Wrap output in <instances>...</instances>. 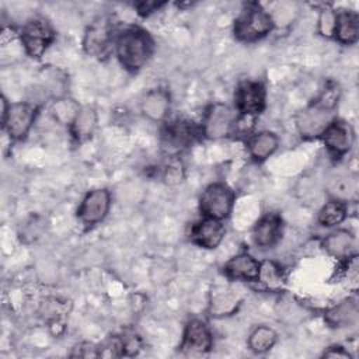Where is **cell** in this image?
<instances>
[{"instance_id":"obj_5","label":"cell","mask_w":359,"mask_h":359,"mask_svg":"<svg viewBox=\"0 0 359 359\" xmlns=\"http://www.w3.org/2000/svg\"><path fill=\"white\" fill-rule=\"evenodd\" d=\"M237 121V112L230 105L223 102H215L210 107H208L203 115L201 133L210 140L227 137L234 132Z\"/></svg>"},{"instance_id":"obj_18","label":"cell","mask_w":359,"mask_h":359,"mask_svg":"<svg viewBox=\"0 0 359 359\" xmlns=\"http://www.w3.org/2000/svg\"><path fill=\"white\" fill-rule=\"evenodd\" d=\"M334 38L342 45H353L359 39V15L355 11H337Z\"/></svg>"},{"instance_id":"obj_25","label":"cell","mask_w":359,"mask_h":359,"mask_svg":"<svg viewBox=\"0 0 359 359\" xmlns=\"http://www.w3.org/2000/svg\"><path fill=\"white\" fill-rule=\"evenodd\" d=\"M346 217V205L342 201L331 199L323 205L318 212V223L323 227H334L341 224Z\"/></svg>"},{"instance_id":"obj_30","label":"cell","mask_w":359,"mask_h":359,"mask_svg":"<svg viewBox=\"0 0 359 359\" xmlns=\"http://www.w3.org/2000/svg\"><path fill=\"white\" fill-rule=\"evenodd\" d=\"M163 180L170 185L180 184L184 180V164L178 156L168 157L163 167Z\"/></svg>"},{"instance_id":"obj_7","label":"cell","mask_w":359,"mask_h":359,"mask_svg":"<svg viewBox=\"0 0 359 359\" xmlns=\"http://www.w3.org/2000/svg\"><path fill=\"white\" fill-rule=\"evenodd\" d=\"M233 205L234 192L223 182H213L208 185L199 198V209L203 217L222 222L230 216Z\"/></svg>"},{"instance_id":"obj_17","label":"cell","mask_w":359,"mask_h":359,"mask_svg":"<svg viewBox=\"0 0 359 359\" xmlns=\"http://www.w3.org/2000/svg\"><path fill=\"white\" fill-rule=\"evenodd\" d=\"M170 95L163 88H154L147 91L140 101L142 114L153 122L165 121V118L170 114Z\"/></svg>"},{"instance_id":"obj_14","label":"cell","mask_w":359,"mask_h":359,"mask_svg":"<svg viewBox=\"0 0 359 359\" xmlns=\"http://www.w3.org/2000/svg\"><path fill=\"white\" fill-rule=\"evenodd\" d=\"M226 234L224 224L222 220L203 217L195 223L191 229V240L206 250H215L220 245Z\"/></svg>"},{"instance_id":"obj_31","label":"cell","mask_w":359,"mask_h":359,"mask_svg":"<svg viewBox=\"0 0 359 359\" xmlns=\"http://www.w3.org/2000/svg\"><path fill=\"white\" fill-rule=\"evenodd\" d=\"M337 24V11L324 8L318 17V32L324 38H334Z\"/></svg>"},{"instance_id":"obj_13","label":"cell","mask_w":359,"mask_h":359,"mask_svg":"<svg viewBox=\"0 0 359 359\" xmlns=\"http://www.w3.org/2000/svg\"><path fill=\"white\" fill-rule=\"evenodd\" d=\"M213 346V337L205 321L199 318H192L185 325L181 351L185 353H206Z\"/></svg>"},{"instance_id":"obj_16","label":"cell","mask_w":359,"mask_h":359,"mask_svg":"<svg viewBox=\"0 0 359 359\" xmlns=\"http://www.w3.org/2000/svg\"><path fill=\"white\" fill-rule=\"evenodd\" d=\"M261 262L247 252L231 257L223 266V272L229 279L257 282L259 276Z\"/></svg>"},{"instance_id":"obj_34","label":"cell","mask_w":359,"mask_h":359,"mask_svg":"<svg viewBox=\"0 0 359 359\" xmlns=\"http://www.w3.org/2000/svg\"><path fill=\"white\" fill-rule=\"evenodd\" d=\"M164 3H156V1H140V3H136L135 7L137 10V14H140L142 17H147L150 15L151 13L157 11Z\"/></svg>"},{"instance_id":"obj_1","label":"cell","mask_w":359,"mask_h":359,"mask_svg":"<svg viewBox=\"0 0 359 359\" xmlns=\"http://www.w3.org/2000/svg\"><path fill=\"white\" fill-rule=\"evenodd\" d=\"M338 100L339 90L335 86L328 87L317 100L296 114V129L303 139H316L323 135V132L337 118L335 108Z\"/></svg>"},{"instance_id":"obj_32","label":"cell","mask_w":359,"mask_h":359,"mask_svg":"<svg viewBox=\"0 0 359 359\" xmlns=\"http://www.w3.org/2000/svg\"><path fill=\"white\" fill-rule=\"evenodd\" d=\"M122 352L123 355H136L140 351V341L137 337L130 335V337H122Z\"/></svg>"},{"instance_id":"obj_2","label":"cell","mask_w":359,"mask_h":359,"mask_svg":"<svg viewBox=\"0 0 359 359\" xmlns=\"http://www.w3.org/2000/svg\"><path fill=\"white\" fill-rule=\"evenodd\" d=\"M154 49L153 38L139 27H126L118 32L115 53L119 63L132 73L139 72L151 57Z\"/></svg>"},{"instance_id":"obj_19","label":"cell","mask_w":359,"mask_h":359,"mask_svg":"<svg viewBox=\"0 0 359 359\" xmlns=\"http://www.w3.org/2000/svg\"><path fill=\"white\" fill-rule=\"evenodd\" d=\"M279 146V139L273 132L262 130L252 135L247 142V149L254 161H264L275 153Z\"/></svg>"},{"instance_id":"obj_29","label":"cell","mask_w":359,"mask_h":359,"mask_svg":"<svg viewBox=\"0 0 359 359\" xmlns=\"http://www.w3.org/2000/svg\"><path fill=\"white\" fill-rule=\"evenodd\" d=\"M273 25H287L292 22V20L294 18V15L297 14V7L294 3L290 1H282V3H276L275 7L272 8V11H268Z\"/></svg>"},{"instance_id":"obj_21","label":"cell","mask_w":359,"mask_h":359,"mask_svg":"<svg viewBox=\"0 0 359 359\" xmlns=\"http://www.w3.org/2000/svg\"><path fill=\"white\" fill-rule=\"evenodd\" d=\"M325 321L331 327L342 328L356 324L358 321V306L352 300H344L337 306L331 307L325 313Z\"/></svg>"},{"instance_id":"obj_11","label":"cell","mask_w":359,"mask_h":359,"mask_svg":"<svg viewBox=\"0 0 359 359\" xmlns=\"http://www.w3.org/2000/svg\"><path fill=\"white\" fill-rule=\"evenodd\" d=\"M111 206V195L105 188H97L86 194L79 209L77 217L84 226H94L105 219Z\"/></svg>"},{"instance_id":"obj_8","label":"cell","mask_w":359,"mask_h":359,"mask_svg":"<svg viewBox=\"0 0 359 359\" xmlns=\"http://www.w3.org/2000/svg\"><path fill=\"white\" fill-rule=\"evenodd\" d=\"M199 132L194 122L187 119H175L165 123L160 135L163 153L167 154V157L178 156L194 143Z\"/></svg>"},{"instance_id":"obj_6","label":"cell","mask_w":359,"mask_h":359,"mask_svg":"<svg viewBox=\"0 0 359 359\" xmlns=\"http://www.w3.org/2000/svg\"><path fill=\"white\" fill-rule=\"evenodd\" d=\"M115 29L114 24L108 17H98L86 29L83 48L87 55L104 59L112 49H115Z\"/></svg>"},{"instance_id":"obj_22","label":"cell","mask_w":359,"mask_h":359,"mask_svg":"<svg viewBox=\"0 0 359 359\" xmlns=\"http://www.w3.org/2000/svg\"><path fill=\"white\" fill-rule=\"evenodd\" d=\"M352 245H353V234L345 229H338L330 233L323 240L324 250L335 258L349 257V250L352 248Z\"/></svg>"},{"instance_id":"obj_4","label":"cell","mask_w":359,"mask_h":359,"mask_svg":"<svg viewBox=\"0 0 359 359\" xmlns=\"http://www.w3.org/2000/svg\"><path fill=\"white\" fill-rule=\"evenodd\" d=\"M55 38L56 34L52 25L41 17L28 20L20 31L21 45L25 53L34 59L42 57L46 49L53 43Z\"/></svg>"},{"instance_id":"obj_9","label":"cell","mask_w":359,"mask_h":359,"mask_svg":"<svg viewBox=\"0 0 359 359\" xmlns=\"http://www.w3.org/2000/svg\"><path fill=\"white\" fill-rule=\"evenodd\" d=\"M38 107L32 102H13L8 107L7 114L1 118V126L13 140H22L29 133Z\"/></svg>"},{"instance_id":"obj_10","label":"cell","mask_w":359,"mask_h":359,"mask_svg":"<svg viewBox=\"0 0 359 359\" xmlns=\"http://www.w3.org/2000/svg\"><path fill=\"white\" fill-rule=\"evenodd\" d=\"M265 100L266 91L261 81H243L234 93L236 111L247 118L259 115L265 109Z\"/></svg>"},{"instance_id":"obj_26","label":"cell","mask_w":359,"mask_h":359,"mask_svg":"<svg viewBox=\"0 0 359 359\" xmlns=\"http://www.w3.org/2000/svg\"><path fill=\"white\" fill-rule=\"evenodd\" d=\"M238 304V297L234 290L227 287H220L213 293V299L210 303V311L215 316H224L236 310Z\"/></svg>"},{"instance_id":"obj_28","label":"cell","mask_w":359,"mask_h":359,"mask_svg":"<svg viewBox=\"0 0 359 359\" xmlns=\"http://www.w3.org/2000/svg\"><path fill=\"white\" fill-rule=\"evenodd\" d=\"M283 273L279 265H276L272 261H265L261 262V268H259V276L257 282H261L266 289L271 290H276L280 289L283 285Z\"/></svg>"},{"instance_id":"obj_24","label":"cell","mask_w":359,"mask_h":359,"mask_svg":"<svg viewBox=\"0 0 359 359\" xmlns=\"http://www.w3.org/2000/svg\"><path fill=\"white\" fill-rule=\"evenodd\" d=\"M328 189H330V194L334 196V199L346 202L348 199L356 195L358 180L352 174H341L331 178L328 184Z\"/></svg>"},{"instance_id":"obj_33","label":"cell","mask_w":359,"mask_h":359,"mask_svg":"<svg viewBox=\"0 0 359 359\" xmlns=\"http://www.w3.org/2000/svg\"><path fill=\"white\" fill-rule=\"evenodd\" d=\"M323 358H339V359H351L352 355L349 353L348 349H345L344 346L341 345H332V346H328L324 353H323Z\"/></svg>"},{"instance_id":"obj_12","label":"cell","mask_w":359,"mask_h":359,"mask_svg":"<svg viewBox=\"0 0 359 359\" xmlns=\"http://www.w3.org/2000/svg\"><path fill=\"white\" fill-rule=\"evenodd\" d=\"M320 137L331 156L342 157L352 149L355 132L349 123L335 118Z\"/></svg>"},{"instance_id":"obj_20","label":"cell","mask_w":359,"mask_h":359,"mask_svg":"<svg viewBox=\"0 0 359 359\" xmlns=\"http://www.w3.org/2000/svg\"><path fill=\"white\" fill-rule=\"evenodd\" d=\"M70 133L77 142H84L94 135L97 128V112L93 107L84 105L80 107L79 114L76 115L74 121L72 122Z\"/></svg>"},{"instance_id":"obj_3","label":"cell","mask_w":359,"mask_h":359,"mask_svg":"<svg viewBox=\"0 0 359 359\" xmlns=\"http://www.w3.org/2000/svg\"><path fill=\"white\" fill-rule=\"evenodd\" d=\"M273 22L266 10L251 3L244 7L234 21V36L241 42H255L273 29Z\"/></svg>"},{"instance_id":"obj_15","label":"cell","mask_w":359,"mask_h":359,"mask_svg":"<svg viewBox=\"0 0 359 359\" xmlns=\"http://www.w3.org/2000/svg\"><path fill=\"white\" fill-rule=\"evenodd\" d=\"M282 236V220L275 213L262 216L251 231L254 244L259 248H271L280 240Z\"/></svg>"},{"instance_id":"obj_27","label":"cell","mask_w":359,"mask_h":359,"mask_svg":"<svg viewBox=\"0 0 359 359\" xmlns=\"http://www.w3.org/2000/svg\"><path fill=\"white\" fill-rule=\"evenodd\" d=\"M79 111H80V105L74 100L67 98V97L56 98L52 104V114H53L55 119H57L60 123H65L69 126L74 121Z\"/></svg>"},{"instance_id":"obj_23","label":"cell","mask_w":359,"mask_h":359,"mask_svg":"<svg viewBox=\"0 0 359 359\" xmlns=\"http://www.w3.org/2000/svg\"><path fill=\"white\" fill-rule=\"evenodd\" d=\"M276 331L268 325H258L248 337V348L254 353H266L276 344Z\"/></svg>"}]
</instances>
